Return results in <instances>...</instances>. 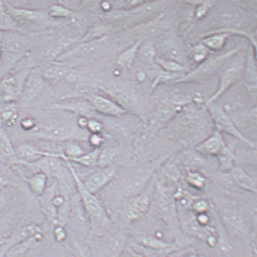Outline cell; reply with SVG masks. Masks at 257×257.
<instances>
[{
  "instance_id": "7402d4cb",
  "label": "cell",
  "mask_w": 257,
  "mask_h": 257,
  "mask_svg": "<svg viewBox=\"0 0 257 257\" xmlns=\"http://www.w3.org/2000/svg\"><path fill=\"white\" fill-rule=\"evenodd\" d=\"M6 5L18 28L19 26L35 24V23L39 22L43 16L41 11L12 7L7 4Z\"/></svg>"
},
{
  "instance_id": "4fadbf2b",
  "label": "cell",
  "mask_w": 257,
  "mask_h": 257,
  "mask_svg": "<svg viewBox=\"0 0 257 257\" xmlns=\"http://www.w3.org/2000/svg\"><path fill=\"white\" fill-rule=\"evenodd\" d=\"M31 68L7 75L0 81V98L6 103H15L22 98L26 79Z\"/></svg>"
},
{
  "instance_id": "83f0119b",
  "label": "cell",
  "mask_w": 257,
  "mask_h": 257,
  "mask_svg": "<svg viewBox=\"0 0 257 257\" xmlns=\"http://www.w3.org/2000/svg\"><path fill=\"white\" fill-rule=\"evenodd\" d=\"M70 74V68L68 67L66 65L59 63L47 68L43 72L44 79L54 82L63 80Z\"/></svg>"
},
{
  "instance_id": "ba28073f",
  "label": "cell",
  "mask_w": 257,
  "mask_h": 257,
  "mask_svg": "<svg viewBox=\"0 0 257 257\" xmlns=\"http://www.w3.org/2000/svg\"><path fill=\"white\" fill-rule=\"evenodd\" d=\"M169 157V154L165 155L160 158L147 162L136 170L129 177L124 186L122 190V196L124 199L125 200L129 199L143 193L150 180L153 178L159 168Z\"/></svg>"
},
{
  "instance_id": "f35d334b",
  "label": "cell",
  "mask_w": 257,
  "mask_h": 257,
  "mask_svg": "<svg viewBox=\"0 0 257 257\" xmlns=\"http://www.w3.org/2000/svg\"><path fill=\"white\" fill-rule=\"evenodd\" d=\"M8 106L2 114V119L6 125L10 127L17 122L18 119V112L16 105L14 103H9Z\"/></svg>"
},
{
  "instance_id": "1f68e13d",
  "label": "cell",
  "mask_w": 257,
  "mask_h": 257,
  "mask_svg": "<svg viewBox=\"0 0 257 257\" xmlns=\"http://www.w3.org/2000/svg\"><path fill=\"white\" fill-rule=\"evenodd\" d=\"M17 29L18 26L8 11L6 3L0 1V32H12Z\"/></svg>"
},
{
  "instance_id": "e0dca14e",
  "label": "cell",
  "mask_w": 257,
  "mask_h": 257,
  "mask_svg": "<svg viewBox=\"0 0 257 257\" xmlns=\"http://www.w3.org/2000/svg\"><path fill=\"white\" fill-rule=\"evenodd\" d=\"M227 146L222 133L215 129L207 138L195 147L194 150L205 157H217Z\"/></svg>"
},
{
  "instance_id": "681fc988",
  "label": "cell",
  "mask_w": 257,
  "mask_h": 257,
  "mask_svg": "<svg viewBox=\"0 0 257 257\" xmlns=\"http://www.w3.org/2000/svg\"><path fill=\"white\" fill-rule=\"evenodd\" d=\"M21 126L26 131H31L36 128V123L32 118H26L21 121Z\"/></svg>"
},
{
  "instance_id": "6da1fadb",
  "label": "cell",
  "mask_w": 257,
  "mask_h": 257,
  "mask_svg": "<svg viewBox=\"0 0 257 257\" xmlns=\"http://www.w3.org/2000/svg\"><path fill=\"white\" fill-rule=\"evenodd\" d=\"M188 106L159 131L164 138L181 144L185 149L193 144L196 147L209 135L206 108L203 110L202 106L197 109Z\"/></svg>"
},
{
  "instance_id": "484cf974",
  "label": "cell",
  "mask_w": 257,
  "mask_h": 257,
  "mask_svg": "<svg viewBox=\"0 0 257 257\" xmlns=\"http://www.w3.org/2000/svg\"><path fill=\"white\" fill-rule=\"evenodd\" d=\"M184 182L189 187L198 191H203L208 185V179L200 171L187 170L185 172Z\"/></svg>"
},
{
  "instance_id": "f1b7e54d",
  "label": "cell",
  "mask_w": 257,
  "mask_h": 257,
  "mask_svg": "<svg viewBox=\"0 0 257 257\" xmlns=\"http://www.w3.org/2000/svg\"><path fill=\"white\" fill-rule=\"evenodd\" d=\"M235 149L227 146L224 151L217 156L218 166L224 173H230L235 166Z\"/></svg>"
},
{
  "instance_id": "8fae6325",
  "label": "cell",
  "mask_w": 257,
  "mask_h": 257,
  "mask_svg": "<svg viewBox=\"0 0 257 257\" xmlns=\"http://www.w3.org/2000/svg\"><path fill=\"white\" fill-rule=\"evenodd\" d=\"M219 214L224 225L231 234L243 238L249 235V222L240 209L229 204L220 207Z\"/></svg>"
},
{
  "instance_id": "60d3db41",
  "label": "cell",
  "mask_w": 257,
  "mask_h": 257,
  "mask_svg": "<svg viewBox=\"0 0 257 257\" xmlns=\"http://www.w3.org/2000/svg\"><path fill=\"white\" fill-rule=\"evenodd\" d=\"M210 208V204L208 200L202 197H197L191 203L190 208L189 209L194 213L201 214L208 212Z\"/></svg>"
},
{
  "instance_id": "b9f144b4",
  "label": "cell",
  "mask_w": 257,
  "mask_h": 257,
  "mask_svg": "<svg viewBox=\"0 0 257 257\" xmlns=\"http://www.w3.org/2000/svg\"><path fill=\"white\" fill-rule=\"evenodd\" d=\"M49 16L54 19H64L72 16V13L67 8L61 5H54L51 6L47 11Z\"/></svg>"
},
{
  "instance_id": "277c9868",
  "label": "cell",
  "mask_w": 257,
  "mask_h": 257,
  "mask_svg": "<svg viewBox=\"0 0 257 257\" xmlns=\"http://www.w3.org/2000/svg\"><path fill=\"white\" fill-rule=\"evenodd\" d=\"M35 129V135L37 138L53 141H88L90 135L82 132L83 130L78 127L75 128L72 123L58 118L47 119Z\"/></svg>"
},
{
  "instance_id": "ac0fdd59",
  "label": "cell",
  "mask_w": 257,
  "mask_h": 257,
  "mask_svg": "<svg viewBox=\"0 0 257 257\" xmlns=\"http://www.w3.org/2000/svg\"><path fill=\"white\" fill-rule=\"evenodd\" d=\"M58 192L57 180L49 188H47L41 196L38 197L41 212L50 224L55 226L57 224V209L54 205V198Z\"/></svg>"
},
{
  "instance_id": "f546056e",
  "label": "cell",
  "mask_w": 257,
  "mask_h": 257,
  "mask_svg": "<svg viewBox=\"0 0 257 257\" xmlns=\"http://www.w3.org/2000/svg\"><path fill=\"white\" fill-rule=\"evenodd\" d=\"M141 41H137L132 46L126 49L117 58L116 63L119 66L125 69L131 67L136 58L137 57L138 49L140 48Z\"/></svg>"
},
{
  "instance_id": "7dc6e473",
  "label": "cell",
  "mask_w": 257,
  "mask_h": 257,
  "mask_svg": "<svg viewBox=\"0 0 257 257\" xmlns=\"http://www.w3.org/2000/svg\"><path fill=\"white\" fill-rule=\"evenodd\" d=\"M119 257H146L132 247L128 243Z\"/></svg>"
},
{
  "instance_id": "d4e9b609",
  "label": "cell",
  "mask_w": 257,
  "mask_h": 257,
  "mask_svg": "<svg viewBox=\"0 0 257 257\" xmlns=\"http://www.w3.org/2000/svg\"><path fill=\"white\" fill-rule=\"evenodd\" d=\"M162 51H163L165 60L173 61L182 64L184 61L185 54L181 44H179L176 41H164L162 45Z\"/></svg>"
},
{
  "instance_id": "cb8c5ba5",
  "label": "cell",
  "mask_w": 257,
  "mask_h": 257,
  "mask_svg": "<svg viewBox=\"0 0 257 257\" xmlns=\"http://www.w3.org/2000/svg\"><path fill=\"white\" fill-rule=\"evenodd\" d=\"M201 43L205 46L209 51L219 52L223 50L226 45L227 39L232 34L224 30H217L206 32Z\"/></svg>"
},
{
  "instance_id": "74e56055",
  "label": "cell",
  "mask_w": 257,
  "mask_h": 257,
  "mask_svg": "<svg viewBox=\"0 0 257 257\" xmlns=\"http://www.w3.org/2000/svg\"><path fill=\"white\" fill-rule=\"evenodd\" d=\"M155 62L164 72L171 73H181L184 72V66L175 61L165 60L161 58H156Z\"/></svg>"
},
{
  "instance_id": "3957f363",
  "label": "cell",
  "mask_w": 257,
  "mask_h": 257,
  "mask_svg": "<svg viewBox=\"0 0 257 257\" xmlns=\"http://www.w3.org/2000/svg\"><path fill=\"white\" fill-rule=\"evenodd\" d=\"M191 102L190 97L176 93L165 96L159 100L154 109L144 137H150L156 132L160 131L176 115L187 108Z\"/></svg>"
},
{
  "instance_id": "44dd1931",
  "label": "cell",
  "mask_w": 257,
  "mask_h": 257,
  "mask_svg": "<svg viewBox=\"0 0 257 257\" xmlns=\"http://www.w3.org/2000/svg\"><path fill=\"white\" fill-rule=\"evenodd\" d=\"M46 232L38 233L26 240L13 245L3 257H26L32 248L37 246L45 238Z\"/></svg>"
},
{
  "instance_id": "f5cc1de1",
  "label": "cell",
  "mask_w": 257,
  "mask_h": 257,
  "mask_svg": "<svg viewBox=\"0 0 257 257\" xmlns=\"http://www.w3.org/2000/svg\"><path fill=\"white\" fill-rule=\"evenodd\" d=\"M7 241L8 237L0 238V247H1L3 244L7 243Z\"/></svg>"
},
{
  "instance_id": "f6af8a7d",
  "label": "cell",
  "mask_w": 257,
  "mask_h": 257,
  "mask_svg": "<svg viewBox=\"0 0 257 257\" xmlns=\"http://www.w3.org/2000/svg\"><path fill=\"white\" fill-rule=\"evenodd\" d=\"M104 126L99 121L91 119L88 120L87 130L90 134H101Z\"/></svg>"
},
{
  "instance_id": "30bf717a",
  "label": "cell",
  "mask_w": 257,
  "mask_h": 257,
  "mask_svg": "<svg viewBox=\"0 0 257 257\" xmlns=\"http://www.w3.org/2000/svg\"><path fill=\"white\" fill-rule=\"evenodd\" d=\"M152 203V195L146 191L126 199L122 211L124 223L130 225L143 219L149 212Z\"/></svg>"
},
{
  "instance_id": "8992f818",
  "label": "cell",
  "mask_w": 257,
  "mask_h": 257,
  "mask_svg": "<svg viewBox=\"0 0 257 257\" xmlns=\"http://www.w3.org/2000/svg\"><path fill=\"white\" fill-rule=\"evenodd\" d=\"M129 236L114 229L87 240L93 257H119L128 243Z\"/></svg>"
},
{
  "instance_id": "836d02e7",
  "label": "cell",
  "mask_w": 257,
  "mask_h": 257,
  "mask_svg": "<svg viewBox=\"0 0 257 257\" xmlns=\"http://www.w3.org/2000/svg\"><path fill=\"white\" fill-rule=\"evenodd\" d=\"M100 150V149H94L92 151L85 153L84 155L78 158L72 159L70 162H75L85 167L97 166Z\"/></svg>"
},
{
  "instance_id": "f907efd6",
  "label": "cell",
  "mask_w": 257,
  "mask_h": 257,
  "mask_svg": "<svg viewBox=\"0 0 257 257\" xmlns=\"http://www.w3.org/2000/svg\"><path fill=\"white\" fill-rule=\"evenodd\" d=\"M88 119L86 117H80L77 121V126L79 129L84 130L87 129V126L88 122Z\"/></svg>"
},
{
  "instance_id": "bcb514c9",
  "label": "cell",
  "mask_w": 257,
  "mask_h": 257,
  "mask_svg": "<svg viewBox=\"0 0 257 257\" xmlns=\"http://www.w3.org/2000/svg\"><path fill=\"white\" fill-rule=\"evenodd\" d=\"M90 145L94 149H100L104 145L105 140L101 134H90L88 139Z\"/></svg>"
},
{
  "instance_id": "c3c4849f",
  "label": "cell",
  "mask_w": 257,
  "mask_h": 257,
  "mask_svg": "<svg viewBox=\"0 0 257 257\" xmlns=\"http://www.w3.org/2000/svg\"><path fill=\"white\" fill-rule=\"evenodd\" d=\"M10 208V202L4 194H0V217H4Z\"/></svg>"
},
{
  "instance_id": "db71d44e",
  "label": "cell",
  "mask_w": 257,
  "mask_h": 257,
  "mask_svg": "<svg viewBox=\"0 0 257 257\" xmlns=\"http://www.w3.org/2000/svg\"><path fill=\"white\" fill-rule=\"evenodd\" d=\"M181 257H199L197 255V254L194 253H190L188 254H186V255L182 256Z\"/></svg>"
},
{
  "instance_id": "ab89813d",
  "label": "cell",
  "mask_w": 257,
  "mask_h": 257,
  "mask_svg": "<svg viewBox=\"0 0 257 257\" xmlns=\"http://www.w3.org/2000/svg\"><path fill=\"white\" fill-rule=\"evenodd\" d=\"M209 51V50L200 43L191 49L190 55L193 60L200 64L208 58Z\"/></svg>"
},
{
  "instance_id": "2e32d148",
  "label": "cell",
  "mask_w": 257,
  "mask_h": 257,
  "mask_svg": "<svg viewBox=\"0 0 257 257\" xmlns=\"http://www.w3.org/2000/svg\"><path fill=\"white\" fill-rule=\"evenodd\" d=\"M26 257H73L65 244L56 243L46 234L45 238L37 246L32 248Z\"/></svg>"
},
{
  "instance_id": "4316f807",
  "label": "cell",
  "mask_w": 257,
  "mask_h": 257,
  "mask_svg": "<svg viewBox=\"0 0 257 257\" xmlns=\"http://www.w3.org/2000/svg\"><path fill=\"white\" fill-rule=\"evenodd\" d=\"M28 185L31 191L37 197L44 193L47 188V176L43 173H35L31 177H26L20 174Z\"/></svg>"
},
{
  "instance_id": "5b68a950",
  "label": "cell",
  "mask_w": 257,
  "mask_h": 257,
  "mask_svg": "<svg viewBox=\"0 0 257 257\" xmlns=\"http://www.w3.org/2000/svg\"><path fill=\"white\" fill-rule=\"evenodd\" d=\"M246 54L238 52L221 67L219 73L218 89L205 103L215 102L227 91L240 81L245 74L246 67Z\"/></svg>"
},
{
  "instance_id": "52a82bcc",
  "label": "cell",
  "mask_w": 257,
  "mask_h": 257,
  "mask_svg": "<svg viewBox=\"0 0 257 257\" xmlns=\"http://www.w3.org/2000/svg\"><path fill=\"white\" fill-rule=\"evenodd\" d=\"M205 106L218 131L231 136L250 148L256 149V142L242 133L228 112L215 102L205 103Z\"/></svg>"
},
{
  "instance_id": "d6986e66",
  "label": "cell",
  "mask_w": 257,
  "mask_h": 257,
  "mask_svg": "<svg viewBox=\"0 0 257 257\" xmlns=\"http://www.w3.org/2000/svg\"><path fill=\"white\" fill-rule=\"evenodd\" d=\"M43 73L38 68H31V71L24 87L22 98L26 102H30L37 99L44 90V82Z\"/></svg>"
},
{
  "instance_id": "ffe728a7",
  "label": "cell",
  "mask_w": 257,
  "mask_h": 257,
  "mask_svg": "<svg viewBox=\"0 0 257 257\" xmlns=\"http://www.w3.org/2000/svg\"><path fill=\"white\" fill-rule=\"evenodd\" d=\"M90 102L96 112L107 116L120 118L127 114V111L113 99L107 97L94 95L90 97Z\"/></svg>"
},
{
  "instance_id": "9c48e42d",
  "label": "cell",
  "mask_w": 257,
  "mask_h": 257,
  "mask_svg": "<svg viewBox=\"0 0 257 257\" xmlns=\"http://www.w3.org/2000/svg\"><path fill=\"white\" fill-rule=\"evenodd\" d=\"M240 51V48H237L217 57H208L202 63L200 64L196 69L188 72L187 74L182 75L173 82L179 84L182 82H196L209 78L214 73L218 72L224 64Z\"/></svg>"
},
{
  "instance_id": "603a6c76",
  "label": "cell",
  "mask_w": 257,
  "mask_h": 257,
  "mask_svg": "<svg viewBox=\"0 0 257 257\" xmlns=\"http://www.w3.org/2000/svg\"><path fill=\"white\" fill-rule=\"evenodd\" d=\"M232 181L239 188L248 193L256 194L257 179L241 166H235L230 172Z\"/></svg>"
},
{
  "instance_id": "4dcf8cb0",
  "label": "cell",
  "mask_w": 257,
  "mask_h": 257,
  "mask_svg": "<svg viewBox=\"0 0 257 257\" xmlns=\"http://www.w3.org/2000/svg\"><path fill=\"white\" fill-rule=\"evenodd\" d=\"M43 152V150H38L31 144H25L17 149L16 155L17 160L32 162L42 157Z\"/></svg>"
},
{
  "instance_id": "816d5d0a",
  "label": "cell",
  "mask_w": 257,
  "mask_h": 257,
  "mask_svg": "<svg viewBox=\"0 0 257 257\" xmlns=\"http://www.w3.org/2000/svg\"><path fill=\"white\" fill-rule=\"evenodd\" d=\"M0 34H2L0 32ZM4 38L0 35V61L2 60L4 54Z\"/></svg>"
},
{
  "instance_id": "7c38bea8",
  "label": "cell",
  "mask_w": 257,
  "mask_h": 257,
  "mask_svg": "<svg viewBox=\"0 0 257 257\" xmlns=\"http://www.w3.org/2000/svg\"><path fill=\"white\" fill-rule=\"evenodd\" d=\"M16 163L28 167L34 174L43 173L47 177L59 180L64 178L63 165L58 153L44 151L43 156L37 160L26 162L17 160Z\"/></svg>"
},
{
  "instance_id": "ee69618b",
  "label": "cell",
  "mask_w": 257,
  "mask_h": 257,
  "mask_svg": "<svg viewBox=\"0 0 257 257\" xmlns=\"http://www.w3.org/2000/svg\"><path fill=\"white\" fill-rule=\"evenodd\" d=\"M197 7L195 11V18L198 20L202 19L206 16L209 10H211L214 2H196Z\"/></svg>"
},
{
  "instance_id": "7a4b0ae2",
  "label": "cell",
  "mask_w": 257,
  "mask_h": 257,
  "mask_svg": "<svg viewBox=\"0 0 257 257\" xmlns=\"http://www.w3.org/2000/svg\"><path fill=\"white\" fill-rule=\"evenodd\" d=\"M65 162L73 177L82 205L89 220L91 237L101 236L111 231L114 229L113 222L104 204L96 194L90 193L85 187L82 180L74 169L72 162Z\"/></svg>"
},
{
  "instance_id": "5bb4252c",
  "label": "cell",
  "mask_w": 257,
  "mask_h": 257,
  "mask_svg": "<svg viewBox=\"0 0 257 257\" xmlns=\"http://www.w3.org/2000/svg\"><path fill=\"white\" fill-rule=\"evenodd\" d=\"M117 168L116 166L100 168L90 174L82 183L90 193L97 194L103 190L116 177Z\"/></svg>"
},
{
  "instance_id": "d6a6232c",
  "label": "cell",
  "mask_w": 257,
  "mask_h": 257,
  "mask_svg": "<svg viewBox=\"0 0 257 257\" xmlns=\"http://www.w3.org/2000/svg\"><path fill=\"white\" fill-rule=\"evenodd\" d=\"M235 163L239 162L238 166L242 165H250L251 166H256V150L250 148L247 150H237L235 152Z\"/></svg>"
},
{
  "instance_id": "7bdbcfd3",
  "label": "cell",
  "mask_w": 257,
  "mask_h": 257,
  "mask_svg": "<svg viewBox=\"0 0 257 257\" xmlns=\"http://www.w3.org/2000/svg\"><path fill=\"white\" fill-rule=\"evenodd\" d=\"M52 236L56 243L64 244L69 237V233L66 227L57 225L54 226Z\"/></svg>"
},
{
  "instance_id": "e575fe53",
  "label": "cell",
  "mask_w": 257,
  "mask_h": 257,
  "mask_svg": "<svg viewBox=\"0 0 257 257\" xmlns=\"http://www.w3.org/2000/svg\"><path fill=\"white\" fill-rule=\"evenodd\" d=\"M156 53H157V50L153 44L150 41H147L141 44L138 49L137 57L144 62L152 63L153 61H155Z\"/></svg>"
},
{
  "instance_id": "9a60e30c",
  "label": "cell",
  "mask_w": 257,
  "mask_h": 257,
  "mask_svg": "<svg viewBox=\"0 0 257 257\" xmlns=\"http://www.w3.org/2000/svg\"><path fill=\"white\" fill-rule=\"evenodd\" d=\"M50 108L55 110L72 112L89 119H93L97 112L89 100L78 99L77 97L67 98L63 102L56 103Z\"/></svg>"
},
{
  "instance_id": "d590c367",
  "label": "cell",
  "mask_w": 257,
  "mask_h": 257,
  "mask_svg": "<svg viewBox=\"0 0 257 257\" xmlns=\"http://www.w3.org/2000/svg\"><path fill=\"white\" fill-rule=\"evenodd\" d=\"M118 156V152L116 149L107 148L104 150H100L98 162L97 166L100 168H104L115 166Z\"/></svg>"
},
{
  "instance_id": "8d00e7d4",
  "label": "cell",
  "mask_w": 257,
  "mask_h": 257,
  "mask_svg": "<svg viewBox=\"0 0 257 257\" xmlns=\"http://www.w3.org/2000/svg\"><path fill=\"white\" fill-rule=\"evenodd\" d=\"M0 154L7 159H14L15 163L17 160L16 152L13 150L7 134L4 130L0 128Z\"/></svg>"
}]
</instances>
